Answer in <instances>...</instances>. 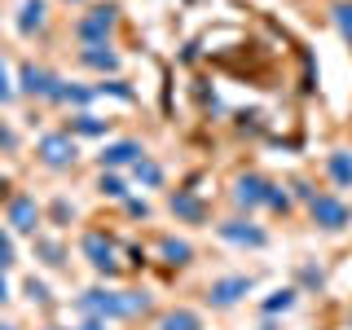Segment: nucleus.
Listing matches in <instances>:
<instances>
[{
	"label": "nucleus",
	"mask_w": 352,
	"mask_h": 330,
	"mask_svg": "<svg viewBox=\"0 0 352 330\" xmlns=\"http://www.w3.org/2000/svg\"><path fill=\"white\" fill-rule=\"evenodd\" d=\"M84 317H97V322H124V317H141L150 308L146 291H106V286H93L75 300Z\"/></svg>",
	"instance_id": "obj_1"
},
{
	"label": "nucleus",
	"mask_w": 352,
	"mask_h": 330,
	"mask_svg": "<svg viewBox=\"0 0 352 330\" xmlns=\"http://www.w3.org/2000/svg\"><path fill=\"white\" fill-rule=\"evenodd\" d=\"M115 14H119L115 5H93L80 22H75V40H80L84 49H88V44H110V31H115Z\"/></svg>",
	"instance_id": "obj_2"
},
{
	"label": "nucleus",
	"mask_w": 352,
	"mask_h": 330,
	"mask_svg": "<svg viewBox=\"0 0 352 330\" xmlns=\"http://www.w3.org/2000/svg\"><path fill=\"white\" fill-rule=\"evenodd\" d=\"M40 163L44 168H71L75 159H80V141L71 137V132H49V137H40Z\"/></svg>",
	"instance_id": "obj_3"
},
{
	"label": "nucleus",
	"mask_w": 352,
	"mask_h": 330,
	"mask_svg": "<svg viewBox=\"0 0 352 330\" xmlns=\"http://www.w3.org/2000/svg\"><path fill=\"white\" fill-rule=\"evenodd\" d=\"M308 216H313V225L317 229H344L348 220H352V212H348V203H339L335 194H313V203H308Z\"/></svg>",
	"instance_id": "obj_4"
},
{
	"label": "nucleus",
	"mask_w": 352,
	"mask_h": 330,
	"mask_svg": "<svg viewBox=\"0 0 352 330\" xmlns=\"http://www.w3.org/2000/svg\"><path fill=\"white\" fill-rule=\"evenodd\" d=\"M58 84H62L58 75L44 71V66H36V62H22L18 66V93H27V97H49V102H53Z\"/></svg>",
	"instance_id": "obj_5"
},
{
	"label": "nucleus",
	"mask_w": 352,
	"mask_h": 330,
	"mask_svg": "<svg viewBox=\"0 0 352 330\" xmlns=\"http://www.w3.org/2000/svg\"><path fill=\"white\" fill-rule=\"evenodd\" d=\"M80 247H84V256H88V264H93L97 273H106V278H110V273H119V247L106 234H84Z\"/></svg>",
	"instance_id": "obj_6"
},
{
	"label": "nucleus",
	"mask_w": 352,
	"mask_h": 330,
	"mask_svg": "<svg viewBox=\"0 0 352 330\" xmlns=\"http://www.w3.org/2000/svg\"><path fill=\"white\" fill-rule=\"evenodd\" d=\"M251 278H242V273H234V278H216L212 286H207V304L212 308H234L242 295H251Z\"/></svg>",
	"instance_id": "obj_7"
},
{
	"label": "nucleus",
	"mask_w": 352,
	"mask_h": 330,
	"mask_svg": "<svg viewBox=\"0 0 352 330\" xmlns=\"http://www.w3.org/2000/svg\"><path fill=\"white\" fill-rule=\"evenodd\" d=\"M216 234L225 242H234V247H256V251L269 247V234H264L260 225H251V220H220Z\"/></svg>",
	"instance_id": "obj_8"
},
{
	"label": "nucleus",
	"mask_w": 352,
	"mask_h": 330,
	"mask_svg": "<svg viewBox=\"0 0 352 330\" xmlns=\"http://www.w3.org/2000/svg\"><path fill=\"white\" fill-rule=\"evenodd\" d=\"M269 190H273V181H264V176L247 172V176H238V181H234V203L247 207V212H256V207L269 203Z\"/></svg>",
	"instance_id": "obj_9"
},
{
	"label": "nucleus",
	"mask_w": 352,
	"mask_h": 330,
	"mask_svg": "<svg viewBox=\"0 0 352 330\" xmlns=\"http://www.w3.org/2000/svg\"><path fill=\"white\" fill-rule=\"evenodd\" d=\"M146 159V150H141V141H110L102 150V168H137V163Z\"/></svg>",
	"instance_id": "obj_10"
},
{
	"label": "nucleus",
	"mask_w": 352,
	"mask_h": 330,
	"mask_svg": "<svg viewBox=\"0 0 352 330\" xmlns=\"http://www.w3.org/2000/svg\"><path fill=\"white\" fill-rule=\"evenodd\" d=\"M36 225H40L36 198H14V203H9V229H18V234H36Z\"/></svg>",
	"instance_id": "obj_11"
},
{
	"label": "nucleus",
	"mask_w": 352,
	"mask_h": 330,
	"mask_svg": "<svg viewBox=\"0 0 352 330\" xmlns=\"http://www.w3.org/2000/svg\"><path fill=\"white\" fill-rule=\"evenodd\" d=\"M80 62L93 66V71H102V75H115L119 71V53L110 49V44H88V49H80Z\"/></svg>",
	"instance_id": "obj_12"
},
{
	"label": "nucleus",
	"mask_w": 352,
	"mask_h": 330,
	"mask_svg": "<svg viewBox=\"0 0 352 330\" xmlns=\"http://www.w3.org/2000/svg\"><path fill=\"white\" fill-rule=\"evenodd\" d=\"M44 14H49L44 0H22V9H18V36H36V31L44 27Z\"/></svg>",
	"instance_id": "obj_13"
},
{
	"label": "nucleus",
	"mask_w": 352,
	"mask_h": 330,
	"mask_svg": "<svg viewBox=\"0 0 352 330\" xmlns=\"http://www.w3.org/2000/svg\"><path fill=\"white\" fill-rule=\"evenodd\" d=\"M326 172H330V181H335L339 190H348L352 185V150H335L326 159Z\"/></svg>",
	"instance_id": "obj_14"
},
{
	"label": "nucleus",
	"mask_w": 352,
	"mask_h": 330,
	"mask_svg": "<svg viewBox=\"0 0 352 330\" xmlns=\"http://www.w3.org/2000/svg\"><path fill=\"white\" fill-rule=\"evenodd\" d=\"M159 330H203V322H198L194 308H172V313L159 317Z\"/></svg>",
	"instance_id": "obj_15"
},
{
	"label": "nucleus",
	"mask_w": 352,
	"mask_h": 330,
	"mask_svg": "<svg viewBox=\"0 0 352 330\" xmlns=\"http://www.w3.org/2000/svg\"><path fill=\"white\" fill-rule=\"evenodd\" d=\"M172 216H181V220H190V225H198V220L207 216V207L198 203L194 194H172Z\"/></svg>",
	"instance_id": "obj_16"
},
{
	"label": "nucleus",
	"mask_w": 352,
	"mask_h": 330,
	"mask_svg": "<svg viewBox=\"0 0 352 330\" xmlns=\"http://www.w3.org/2000/svg\"><path fill=\"white\" fill-rule=\"evenodd\" d=\"M97 97V88H80V84H58V93H53V102H62V106H88Z\"/></svg>",
	"instance_id": "obj_17"
},
{
	"label": "nucleus",
	"mask_w": 352,
	"mask_h": 330,
	"mask_svg": "<svg viewBox=\"0 0 352 330\" xmlns=\"http://www.w3.org/2000/svg\"><path fill=\"white\" fill-rule=\"evenodd\" d=\"M106 128H110V119H97V115H88V110H80V115L71 119L75 137H106Z\"/></svg>",
	"instance_id": "obj_18"
},
{
	"label": "nucleus",
	"mask_w": 352,
	"mask_h": 330,
	"mask_svg": "<svg viewBox=\"0 0 352 330\" xmlns=\"http://www.w3.org/2000/svg\"><path fill=\"white\" fill-rule=\"evenodd\" d=\"M159 251H163V260H168V264H190L194 260V247H190V242H181V238H163Z\"/></svg>",
	"instance_id": "obj_19"
},
{
	"label": "nucleus",
	"mask_w": 352,
	"mask_h": 330,
	"mask_svg": "<svg viewBox=\"0 0 352 330\" xmlns=\"http://www.w3.org/2000/svg\"><path fill=\"white\" fill-rule=\"evenodd\" d=\"M132 181L146 185V190H159V185H163V168H159V163H150V159H141L137 168H132Z\"/></svg>",
	"instance_id": "obj_20"
},
{
	"label": "nucleus",
	"mask_w": 352,
	"mask_h": 330,
	"mask_svg": "<svg viewBox=\"0 0 352 330\" xmlns=\"http://www.w3.org/2000/svg\"><path fill=\"white\" fill-rule=\"evenodd\" d=\"M330 18H335V31L344 36V44L352 49V0H339V5L330 9Z\"/></svg>",
	"instance_id": "obj_21"
},
{
	"label": "nucleus",
	"mask_w": 352,
	"mask_h": 330,
	"mask_svg": "<svg viewBox=\"0 0 352 330\" xmlns=\"http://www.w3.org/2000/svg\"><path fill=\"white\" fill-rule=\"evenodd\" d=\"M36 256H40L44 264H53V269H58V264H66V260H62V256H66L62 242H53V238H36Z\"/></svg>",
	"instance_id": "obj_22"
},
{
	"label": "nucleus",
	"mask_w": 352,
	"mask_h": 330,
	"mask_svg": "<svg viewBox=\"0 0 352 330\" xmlns=\"http://www.w3.org/2000/svg\"><path fill=\"white\" fill-rule=\"evenodd\" d=\"M291 304H295V291H291V286H282V291H273L269 300H264V313H269V317L273 313H286Z\"/></svg>",
	"instance_id": "obj_23"
},
{
	"label": "nucleus",
	"mask_w": 352,
	"mask_h": 330,
	"mask_svg": "<svg viewBox=\"0 0 352 330\" xmlns=\"http://www.w3.org/2000/svg\"><path fill=\"white\" fill-rule=\"evenodd\" d=\"M97 190H102L106 198H128V185H124V176H115V172H102Z\"/></svg>",
	"instance_id": "obj_24"
},
{
	"label": "nucleus",
	"mask_w": 352,
	"mask_h": 330,
	"mask_svg": "<svg viewBox=\"0 0 352 330\" xmlns=\"http://www.w3.org/2000/svg\"><path fill=\"white\" fill-rule=\"evenodd\" d=\"M119 97V102H132V88L124 84V80H102V84H97V97Z\"/></svg>",
	"instance_id": "obj_25"
},
{
	"label": "nucleus",
	"mask_w": 352,
	"mask_h": 330,
	"mask_svg": "<svg viewBox=\"0 0 352 330\" xmlns=\"http://www.w3.org/2000/svg\"><path fill=\"white\" fill-rule=\"evenodd\" d=\"M264 207H273V212H291V194H286L282 185H273V190H269V203H264Z\"/></svg>",
	"instance_id": "obj_26"
},
{
	"label": "nucleus",
	"mask_w": 352,
	"mask_h": 330,
	"mask_svg": "<svg viewBox=\"0 0 352 330\" xmlns=\"http://www.w3.org/2000/svg\"><path fill=\"white\" fill-rule=\"evenodd\" d=\"M14 97H18V84H14V80H9V71H5V62H0V106H5V102H14Z\"/></svg>",
	"instance_id": "obj_27"
},
{
	"label": "nucleus",
	"mask_w": 352,
	"mask_h": 330,
	"mask_svg": "<svg viewBox=\"0 0 352 330\" xmlns=\"http://www.w3.org/2000/svg\"><path fill=\"white\" fill-rule=\"evenodd\" d=\"M14 260H18V251H14V238H9L5 229H0V269H9Z\"/></svg>",
	"instance_id": "obj_28"
},
{
	"label": "nucleus",
	"mask_w": 352,
	"mask_h": 330,
	"mask_svg": "<svg viewBox=\"0 0 352 330\" xmlns=\"http://www.w3.org/2000/svg\"><path fill=\"white\" fill-rule=\"evenodd\" d=\"M27 295H31V304H49V286L36 278H27Z\"/></svg>",
	"instance_id": "obj_29"
},
{
	"label": "nucleus",
	"mask_w": 352,
	"mask_h": 330,
	"mask_svg": "<svg viewBox=\"0 0 352 330\" xmlns=\"http://www.w3.org/2000/svg\"><path fill=\"white\" fill-rule=\"evenodd\" d=\"M128 212H132V216H141V220H146V216H150V207H146V203H137V198H128Z\"/></svg>",
	"instance_id": "obj_30"
},
{
	"label": "nucleus",
	"mask_w": 352,
	"mask_h": 330,
	"mask_svg": "<svg viewBox=\"0 0 352 330\" xmlns=\"http://www.w3.org/2000/svg\"><path fill=\"white\" fill-rule=\"evenodd\" d=\"M75 330H106V322H97V317H84V322L75 326Z\"/></svg>",
	"instance_id": "obj_31"
},
{
	"label": "nucleus",
	"mask_w": 352,
	"mask_h": 330,
	"mask_svg": "<svg viewBox=\"0 0 352 330\" xmlns=\"http://www.w3.org/2000/svg\"><path fill=\"white\" fill-rule=\"evenodd\" d=\"M9 300V282H5V269H0V304Z\"/></svg>",
	"instance_id": "obj_32"
},
{
	"label": "nucleus",
	"mask_w": 352,
	"mask_h": 330,
	"mask_svg": "<svg viewBox=\"0 0 352 330\" xmlns=\"http://www.w3.org/2000/svg\"><path fill=\"white\" fill-rule=\"evenodd\" d=\"M0 330H18V326H9V322H0Z\"/></svg>",
	"instance_id": "obj_33"
},
{
	"label": "nucleus",
	"mask_w": 352,
	"mask_h": 330,
	"mask_svg": "<svg viewBox=\"0 0 352 330\" xmlns=\"http://www.w3.org/2000/svg\"><path fill=\"white\" fill-rule=\"evenodd\" d=\"M264 330H273V326H264Z\"/></svg>",
	"instance_id": "obj_34"
},
{
	"label": "nucleus",
	"mask_w": 352,
	"mask_h": 330,
	"mask_svg": "<svg viewBox=\"0 0 352 330\" xmlns=\"http://www.w3.org/2000/svg\"><path fill=\"white\" fill-rule=\"evenodd\" d=\"M66 5H71V0H66Z\"/></svg>",
	"instance_id": "obj_35"
}]
</instances>
